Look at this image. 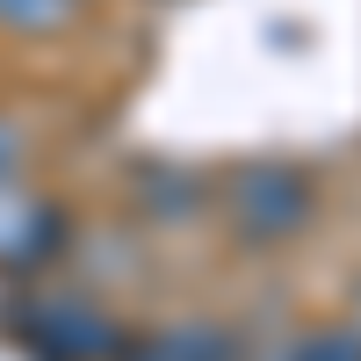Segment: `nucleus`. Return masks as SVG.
<instances>
[{
    "label": "nucleus",
    "instance_id": "f03ea898",
    "mask_svg": "<svg viewBox=\"0 0 361 361\" xmlns=\"http://www.w3.org/2000/svg\"><path fill=\"white\" fill-rule=\"evenodd\" d=\"M22 340H37L58 361H116L123 354V325L80 289H37L22 304Z\"/></svg>",
    "mask_w": 361,
    "mask_h": 361
},
{
    "label": "nucleus",
    "instance_id": "423d86ee",
    "mask_svg": "<svg viewBox=\"0 0 361 361\" xmlns=\"http://www.w3.org/2000/svg\"><path fill=\"white\" fill-rule=\"evenodd\" d=\"M282 361H361V325H318V333H304Z\"/></svg>",
    "mask_w": 361,
    "mask_h": 361
},
{
    "label": "nucleus",
    "instance_id": "7ed1b4c3",
    "mask_svg": "<svg viewBox=\"0 0 361 361\" xmlns=\"http://www.w3.org/2000/svg\"><path fill=\"white\" fill-rule=\"evenodd\" d=\"M66 246V217L29 195L22 180H0V275H22V267H44Z\"/></svg>",
    "mask_w": 361,
    "mask_h": 361
},
{
    "label": "nucleus",
    "instance_id": "0eeeda50",
    "mask_svg": "<svg viewBox=\"0 0 361 361\" xmlns=\"http://www.w3.org/2000/svg\"><path fill=\"white\" fill-rule=\"evenodd\" d=\"M22 152H29L22 123H15V116H0V180H15V173H22Z\"/></svg>",
    "mask_w": 361,
    "mask_h": 361
},
{
    "label": "nucleus",
    "instance_id": "20e7f679",
    "mask_svg": "<svg viewBox=\"0 0 361 361\" xmlns=\"http://www.w3.org/2000/svg\"><path fill=\"white\" fill-rule=\"evenodd\" d=\"M123 361H238V333L209 325V318H188V325H166V333L137 340Z\"/></svg>",
    "mask_w": 361,
    "mask_h": 361
},
{
    "label": "nucleus",
    "instance_id": "f257e3e1",
    "mask_svg": "<svg viewBox=\"0 0 361 361\" xmlns=\"http://www.w3.org/2000/svg\"><path fill=\"white\" fill-rule=\"evenodd\" d=\"M318 217V188L304 166H282V159H253L224 180V224L238 246H289V238H304Z\"/></svg>",
    "mask_w": 361,
    "mask_h": 361
},
{
    "label": "nucleus",
    "instance_id": "39448f33",
    "mask_svg": "<svg viewBox=\"0 0 361 361\" xmlns=\"http://www.w3.org/2000/svg\"><path fill=\"white\" fill-rule=\"evenodd\" d=\"M80 22V0H0V29L8 37H58Z\"/></svg>",
    "mask_w": 361,
    "mask_h": 361
}]
</instances>
